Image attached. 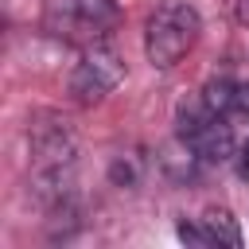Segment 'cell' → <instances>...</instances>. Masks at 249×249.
Returning <instances> with one entry per match:
<instances>
[{"mask_svg": "<svg viewBox=\"0 0 249 249\" xmlns=\"http://www.w3.org/2000/svg\"><path fill=\"white\" fill-rule=\"evenodd\" d=\"M202 35V16L187 0L160 4L144 23V54L156 70H171Z\"/></svg>", "mask_w": 249, "mask_h": 249, "instance_id": "obj_1", "label": "cell"}, {"mask_svg": "<svg viewBox=\"0 0 249 249\" xmlns=\"http://www.w3.org/2000/svg\"><path fill=\"white\" fill-rule=\"evenodd\" d=\"M117 23H121L117 0H51L43 12V31L74 47L105 43V35Z\"/></svg>", "mask_w": 249, "mask_h": 249, "instance_id": "obj_2", "label": "cell"}, {"mask_svg": "<svg viewBox=\"0 0 249 249\" xmlns=\"http://www.w3.org/2000/svg\"><path fill=\"white\" fill-rule=\"evenodd\" d=\"M179 140L202 160V163H222L233 156V124L230 117H218L214 109L202 105V97H191L175 113Z\"/></svg>", "mask_w": 249, "mask_h": 249, "instance_id": "obj_3", "label": "cell"}, {"mask_svg": "<svg viewBox=\"0 0 249 249\" xmlns=\"http://www.w3.org/2000/svg\"><path fill=\"white\" fill-rule=\"evenodd\" d=\"M27 144H31V175H66L74 171V156H78V136L74 124L62 113H35L31 128H27Z\"/></svg>", "mask_w": 249, "mask_h": 249, "instance_id": "obj_4", "label": "cell"}, {"mask_svg": "<svg viewBox=\"0 0 249 249\" xmlns=\"http://www.w3.org/2000/svg\"><path fill=\"white\" fill-rule=\"evenodd\" d=\"M124 78V62L121 54L109 47V43H93V47H82V58L74 62L70 78H66V89L78 105H97L105 93H113Z\"/></svg>", "mask_w": 249, "mask_h": 249, "instance_id": "obj_5", "label": "cell"}, {"mask_svg": "<svg viewBox=\"0 0 249 249\" xmlns=\"http://www.w3.org/2000/svg\"><path fill=\"white\" fill-rule=\"evenodd\" d=\"M175 233H179V241H187V245H230V249L241 245L237 218H233L226 206H206L202 218H187V222H179Z\"/></svg>", "mask_w": 249, "mask_h": 249, "instance_id": "obj_6", "label": "cell"}, {"mask_svg": "<svg viewBox=\"0 0 249 249\" xmlns=\"http://www.w3.org/2000/svg\"><path fill=\"white\" fill-rule=\"evenodd\" d=\"M198 97H202V105L206 109H214L218 117H230L233 113V97H237V82L233 78H210L202 89H198Z\"/></svg>", "mask_w": 249, "mask_h": 249, "instance_id": "obj_7", "label": "cell"}, {"mask_svg": "<svg viewBox=\"0 0 249 249\" xmlns=\"http://www.w3.org/2000/svg\"><path fill=\"white\" fill-rule=\"evenodd\" d=\"M109 175H113V183H121V187H132L136 179H140V156L136 152H121L117 160H113V167H109Z\"/></svg>", "mask_w": 249, "mask_h": 249, "instance_id": "obj_8", "label": "cell"}, {"mask_svg": "<svg viewBox=\"0 0 249 249\" xmlns=\"http://www.w3.org/2000/svg\"><path fill=\"white\" fill-rule=\"evenodd\" d=\"M230 121L249 124V82H237V97H233V113H230Z\"/></svg>", "mask_w": 249, "mask_h": 249, "instance_id": "obj_9", "label": "cell"}, {"mask_svg": "<svg viewBox=\"0 0 249 249\" xmlns=\"http://www.w3.org/2000/svg\"><path fill=\"white\" fill-rule=\"evenodd\" d=\"M237 171L249 179V144H245V148H241V156H237Z\"/></svg>", "mask_w": 249, "mask_h": 249, "instance_id": "obj_10", "label": "cell"}, {"mask_svg": "<svg viewBox=\"0 0 249 249\" xmlns=\"http://www.w3.org/2000/svg\"><path fill=\"white\" fill-rule=\"evenodd\" d=\"M237 19L249 23V0H237Z\"/></svg>", "mask_w": 249, "mask_h": 249, "instance_id": "obj_11", "label": "cell"}]
</instances>
